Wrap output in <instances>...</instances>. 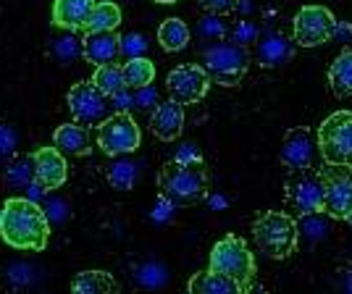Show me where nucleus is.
Segmentation results:
<instances>
[{"mask_svg":"<svg viewBox=\"0 0 352 294\" xmlns=\"http://www.w3.org/2000/svg\"><path fill=\"white\" fill-rule=\"evenodd\" d=\"M337 289H339V294H352V268H347V271L339 273Z\"/></svg>","mask_w":352,"mask_h":294,"instance_id":"39","label":"nucleus"},{"mask_svg":"<svg viewBox=\"0 0 352 294\" xmlns=\"http://www.w3.org/2000/svg\"><path fill=\"white\" fill-rule=\"evenodd\" d=\"M321 155V145H318V134L310 132L308 126H292L279 150V161L289 168V171H305L316 166V158Z\"/></svg>","mask_w":352,"mask_h":294,"instance_id":"13","label":"nucleus"},{"mask_svg":"<svg viewBox=\"0 0 352 294\" xmlns=\"http://www.w3.org/2000/svg\"><path fill=\"white\" fill-rule=\"evenodd\" d=\"M16 152V134L11 126L0 124V158H14Z\"/></svg>","mask_w":352,"mask_h":294,"instance_id":"35","label":"nucleus"},{"mask_svg":"<svg viewBox=\"0 0 352 294\" xmlns=\"http://www.w3.org/2000/svg\"><path fill=\"white\" fill-rule=\"evenodd\" d=\"M208 87H210V74L206 71V66L197 63H182L166 76V89L171 100L182 105L200 103L208 95Z\"/></svg>","mask_w":352,"mask_h":294,"instance_id":"12","label":"nucleus"},{"mask_svg":"<svg viewBox=\"0 0 352 294\" xmlns=\"http://www.w3.org/2000/svg\"><path fill=\"white\" fill-rule=\"evenodd\" d=\"M92 84L100 89L108 98H116L126 89V79H124V66L118 63H105V66H95L92 74Z\"/></svg>","mask_w":352,"mask_h":294,"instance_id":"26","label":"nucleus"},{"mask_svg":"<svg viewBox=\"0 0 352 294\" xmlns=\"http://www.w3.org/2000/svg\"><path fill=\"white\" fill-rule=\"evenodd\" d=\"M155 3H161V5H171V3H176V0H155Z\"/></svg>","mask_w":352,"mask_h":294,"instance_id":"43","label":"nucleus"},{"mask_svg":"<svg viewBox=\"0 0 352 294\" xmlns=\"http://www.w3.org/2000/svg\"><path fill=\"white\" fill-rule=\"evenodd\" d=\"M245 294H265L263 286H250V289H245Z\"/></svg>","mask_w":352,"mask_h":294,"instance_id":"42","label":"nucleus"},{"mask_svg":"<svg viewBox=\"0 0 352 294\" xmlns=\"http://www.w3.org/2000/svg\"><path fill=\"white\" fill-rule=\"evenodd\" d=\"M129 281L137 289L155 292V289H163L168 284V268L158 260H137L129 271Z\"/></svg>","mask_w":352,"mask_h":294,"instance_id":"21","label":"nucleus"},{"mask_svg":"<svg viewBox=\"0 0 352 294\" xmlns=\"http://www.w3.org/2000/svg\"><path fill=\"white\" fill-rule=\"evenodd\" d=\"M187 294H245V286L219 271H200L187 284Z\"/></svg>","mask_w":352,"mask_h":294,"instance_id":"20","label":"nucleus"},{"mask_svg":"<svg viewBox=\"0 0 352 294\" xmlns=\"http://www.w3.org/2000/svg\"><path fill=\"white\" fill-rule=\"evenodd\" d=\"M197 5H200V8H206L208 14L226 16V14H232L236 5H239V0H197Z\"/></svg>","mask_w":352,"mask_h":294,"instance_id":"34","label":"nucleus"},{"mask_svg":"<svg viewBox=\"0 0 352 294\" xmlns=\"http://www.w3.org/2000/svg\"><path fill=\"white\" fill-rule=\"evenodd\" d=\"M326 187L323 213L331 218H352V166H334L326 163L321 171Z\"/></svg>","mask_w":352,"mask_h":294,"instance_id":"11","label":"nucleus"},{"mask_svg":"<svg viewBox=\"0 0 352 294\" xmlns=\"http://www.w3.org/2000/svg\"><path fill=\"white\" fill-rule=\"evenodd\" d=\"M294 53H297L294 40L284 37L281 32H263L255 43L252 58L263 69H279V66H287L294 58Z\"/></svg>","mask_w":352,"mask_h":294,"instance_id":"14","label":"nucleus"},{"mask_svg":"<svg viewBox=\"0 0 352 294\" xmlns=\"http://www.w3.org/2000/svg\"><path fill=\"white\" fill-rule=\"evenodd\" d=\"M176 161H184V163H195V161H203L200 158V152H197V147L187 142V145H182V150L176 152Z\"/></svg>","mask_w":352,"mask_h":294,"instance_id":"38","label":"nucleus"},{"mask_svg":"<svg viewBox=\"0 0 352 294\" xmlns=\"http://www.w3.org/2000/svg\"><path fill=\"white\" fill-rule=\"evenodd\" d=\"M197 34H200V40H206V43H221L223 37H226V24H223V19L219 14H208L200 19V24H197Z\"/></svg>","mask_w":352,"mask_h":294,"instance_id":"31","label":"nucleus"},{"mask_svg":"<svg viewBox=\"0 0 352 294\" xmlns=\"http://www.w3.org/2000/svg\"><path fill=\"white\" fill-rule=\"evenodd\" d=\"M124 79H126V89L150 87L155 82V63L150 58H145V56L129 58L124 63Z\"/></svg>","mask_w":352,"mask_h":294,"instance_id":"27","label":"nucleus"},{"mask_svg":"<svg viewBox=\"0 0 352 294\" xmlns=\"http://www.w3.org/2000/svg\"><path fill=\"white\" fill-rule=\"evenodd\" d=\"M258 37H261V32H258V27L252 21H239L234 27V32H232V43L245 45V47L250 43H258Z\"/></svg>","mask_w":352,"mask_h":294,"instance_id":"33","label":"nucleus"},{"mask_svg":"<svg viewBox=\"0 0 352 294\" xmlns=\"http://www.w3.org/2000/svg\"><path fill=\"white\" fill-rule=\"evenodd\" d=\"M82 56L92 66L116 63L121 56V34L118 32H87L82 40Z\"/></svg>","mask_w":352,"mask_h":294,"instance_id":"16","label":"nucleus"},{"mask_svg":"<svg viewBox=\"0 0 352 294\" xmlns=\"http://www.w3.org/2000/svg\"><path fill=\"white\" fill-rule=\"evenodd\" d=\"M158 43L166 53H179L190 45V27L182 21V19H166L161 27H158Z\"/></svg>","mask_w":352,"mask_h":294,"instance_id":"25","label":"nucleus"},{"mask_svg":"<svg viewBox=\"0 0 352 294\" xmlns=\"http://www.w3.org/2000/svg\"><path fill=\"white\" fill-rule=\"evenodd\" d=\"M203 63H206V71L210 74L213 82H219L223 87H236L242 82V76L248 74L250 53L245 45L221 40V43H213L208 47Z\"/></svg>","mask_w":352,"mask_h":294,"instance_id":"5","label":"nucleus"},{"mask_svg":"<svg viewBox=\"0 0 352 294\" xmlns=\"http://www.w3.org/2000/svg\"><path fill=\"white\" fill-rule=\"evenodd\" d=\"M174 203H168L166 197H161V203L153 207V220H168L174 216Z\"/></svg>","mask_w":352,"mask_h":294,"instance_id":"37","label":"nucleus"},{"mask_svg":"<svg viewBox=\"0 0 352 294\" xmlns=\"http://www.w3.org/2000/svg\"><path fill=\"white\" fill-rule=\"evenodd\" d=\"M3 281L8 289L14 292H24L27 286H32L34 281V268L30 263H11L3 268Z\"/></svg>","mask_w":352,"mask_h":294,"instance_id":"30","label":"nucleus"},{"mask_svg":"<svg viewBox=\"0 0 352 294\" xmlns=\"http://www.w3.org/2000/svg\"><path fill=\"white\" fill-rule=\"evenodd\" d=\"M105 179H108V184H111L113 190L129 192V190H134V184H137V179H140V168H137V163H132L129 158H116V161L108 166Z\"/></svg>","mask_w":352,"mask_h":294,"instance_id":"28","label":"nucleus"},{"mask_svg":"<svg viewBox=\"0 0 352 294\" xmlns=\"http://www.w3.org/2000/svg\"><path fill=\"white\" fill-rule=\"evenodd\" d=\"M252 236H255V245L261 247L263 255L274 258V260H284L297 247L300 229H297V220L289 213L265 210L252 223Z\"/></svg>","mask_w":352,"mask_h":294,"instance_id":"3","label":"nucleus"},{"mask_svg":"<svg viewBox=\"0 0 352 294\" xmlns=\"http://www.w3.org/2000/svg\"><path fill=\"white\" fill-rule=\"evenodd\" d=\"M140 142H142V132H140L137 121L126 111L111 113L98 126V147L103 150L105 155H111V158L129 155V152H134L140 147Z\"/></svg>","mask_w":352,"mask_h":294,"instance_id":"8","label":"nucleus"},{"mask_svg":"<svg viewBox=\"0 0 352 294\" xmlns=\"http://www.w3.org/2000/svg\"><path fill=\"white\" fill-rule=\"evenodd\" d=\"M58 50L60 53H66V56H69V53H76V40H74V37H63V40H58Z\"/></svg>","mask_w":352,"mask_h":294,"instance_id":"40","label":"nucleus"},{"mask_svg":"<svg viewBox=\"0 0 352 294\" xmlns=\"http://www.w3.org/2000/svg\"><path fill=\"white\" fill-rule=\"evenodd\" d=\"M329 87L337 98H352V50H342L329 66Z\"/></svg>","mask_w":352,"mask_h":294,"instance_id":"24","label":"nucleus"},{"mask_svg":"<svg viewBox=\"0 0 352 294\" xmlns=\"http://www.w3.org/2000/svg\"><path fill=\"white\" fill-rule=\"evenodd\" d=\"M210 271H219L223 276L236 279L245 289L252 286L255 279V258L250 252L248 242L236 234H226L223 239H219L210 250Z\"/></svg>","mask_w":352,"mask_h":294,"instance_id":"4","label":"nucleus"},{"mask_svg":"<svg viewBox=\"0 0 352 294\" xmlns=\"http://www.w3.org/2000/svg\"><path fill=\"white\" fill-rule=\"evenodd\" d=\"M0 239L14 250L43 252L50 239L47 213L30 197H8L0 207Z\"/></svg>","mask_w":352,"mask_h":294,"instance_id":"1","label":"nucleus"},{"mask_svg":"<svg viewBox=\"0 0 352 294\" xmlns=\"http://www.w3.org/2000/svg\"><path fill=\"white\" fill-rule=\"evenodd\" d=\"M72 294H118V281L108 271H79L72 281Z\"/></svg>","mask_w":352,"mask_h":294,"instance_id":"22","label":"nucleus"},{"mask_svg":"<svg viewBox=\"0 0 352 294\" xmlns=\"http://www.w3.org/2000/svg\"><path fill=\"white\" fill-rule=\"evenodd\" d=\"M321 158L334 166H352V111H337L318 126Z\"/></svg>","mask_w":352,"mask_h":294,"instance_id":"6","label":"nucleus"},{"mask_svg":"<svg viewBox=\"0 0 352 294\" xmlns=\"http://www.w3.org/2000/svg\"><path fill=\"white\" fill-rule=\"evenodd\" d=\"M132 103L137 105V108H142V111H147V108H153V105H158V95H155V89H150V87L134 89Z\"/></svg>","mask_w":352,"mask_h":294,"instance_id":"36","label":"nucleus"},{"mask_svg":"<svg viewBox=\"0 0 352 294\" xmlns=\"http://www.w3.org/2000/svg\"><path fill=\"white\" fill-rule=\"evenodd\" d=\"M34 158V181L43 184L45 190H58L69 179V168H66V158L58 147H40L37 152H32Z\"/></svg>","mask_w":352,"mask_h":294,"instance_id":"15","label":"nucleus"},{"mask_svg":"<svg viewBox=\"0 0 352 294\" xmlns=\"http://www.w3.org/2000/svg\"><path fill=\"white\" fill-rule=\"evenodd\" d=\"M284 197L287 205L292 207L297 216H313V213H323V203H326V187H323V177L316 171H292V177L284 184Z\"/></svg>","mask_w":352,"mask_h":294,"instance_id":"7","label":"nucleus"},{"mask_svg":"<svg viewBox=\"0 0 352 294\" xmlns=\"http://www.w3.org/2000/svg\"><path fill=\"white\" fill-rule=\"evenodd\" d=\"M66 105L72 118L82 126H100L111 111L108 95H103L92 82H76L66 95Z\"/></svg>","mask_w":352,"mask_h":294,"instance_id":"10","label":"nucleus"},{"mask_svg":"<svg viewBox=\"0 0 352 294\" xmlns=\"http://www.w3.org/2000/svg\"><path fill=\"white\" fill-rule=\"evenodd\" d=\"M337 30V19L326 5H305L292 21V40L302 47H318L329 43Z\"/></svg>","mask_w":352,"mask_h":294,"instance_id":"9","label":"nucleus"},{"mask_svg":"<svg viewBox=\"0 0 352 294\" xmlns=\"http://www.w3.org/2000/svg\"><path fill=\"white\" fill-rule=\"evenodd\" d=\"M92 5H95V0H56L53 3V24L66 32L85 30Z\"/></svg>","mask_w":352,"mask_h":294,"instance_id":"19","label":"nucleus"},{"mask_svg":"<svg viewBox=\"0 0 352 294\" xmlns=\"http://www.w3.org/2000/svg\"><path fill=\"white\" fill-rule=\"evenodd\" d=\"M147 50V40L142 34H124L121 37V53L124 56H129V58H140V56H145Z\"/></svg>","mask_w":352,"mask_h":294,"instance_id":"32","label":"nucleus"},{"mask_svg":"<svg viewBox=\"0 0 352 294\" xmlns=\"http://www.w3.org/2000/svg\"><path fill=\"white\" fill-rule=\"evenodd\" d=\"M150 129L163 142L176 139L182 134V129H184V105L176 103V100L158 103L155 111H153V116H150Z\"/></svg>","mask_w":352,"mask_h":294,"instance_id":"17","label":"nucleus"},{"mask_svg":"<svg viewBox=\"0 0 352 294\" xmlns=\"http://www.w3.org/2000/svg\"><path fill=\"white\" fill-rule=\"evenodd\" d=\"M158 192L176 207L203 203L208 197V171L203 161H168L158 171Z\"/></svg>","mask_w":352,"mask_h":294,"instance_id":"2","label":"nucleus"},{"mask_svg":"<svg viewBox=\"0 0 352 294\" xmlns=\"http://www.w3.org/2000/svg\"><path fill=\"white\" fill-rule=\"evenodd\" d=\"M3 181L8 187H30L34 181V158L32 155H14L6 174H3Z\"/></svg>","mask_w":352,"mask_h":294,"instance_id":"29","label":"nucleus"},{"mask_svg":"<svg viewBox=\"0 0 352 294\" xmlns=\"http://www.w3.org/2000/svg\"><path fill=\"white\" fill-rule=\"evenodd\" d=\"M334 37H352V24H339V21H337Z\"/></svg>","mask_w":352,"mask_h":294,"instance_id":"41","label":"nucleus"},{"mask_svg":"<svg viewBox=\"0 0 352 294\" xmlns=\"http://www.w3.org/2000/svg\"><path fill=\"white\" fill-rule=\"evenodd\" d=\"M53 145L58 147L63 155H72V158H85L92 152V137H89V129L76 124V121H69V124H60L56 134H53Z\"/></svg>","mask_w":352,"mask_h":294,"instance_id":"18","label":"nucleus"},{"mask_svg":"<svg viewBox=\"0 0 352 294\" xmlns=\"http://www.w3.org/2000/svg\"><path fill=\"white\" fill-rule=\"evenodd\" d=\"M121 27V8L113 0H98L87 16L85 32H116Z\"/></svg>","mask_w":352,"mask_h":294,"instance_id":"23","label":"nucleus"}]
</instances>
